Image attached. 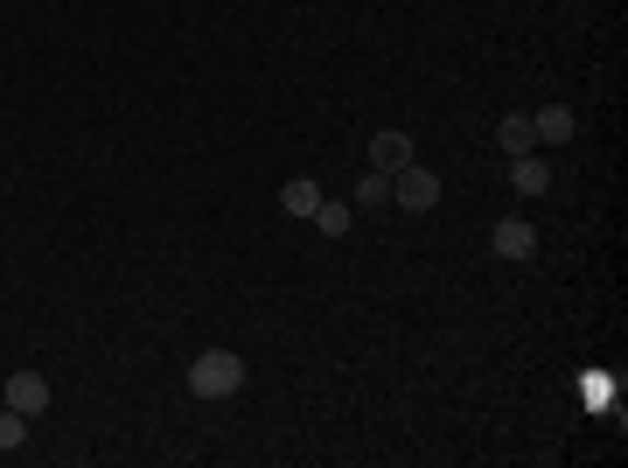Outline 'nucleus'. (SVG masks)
<instances>
[{"label":"nucleus","mask_w":628,"mask_h":468,"mask_svg":"<svg viewBox=\"0 0 628 468\" xmlns=\"http://www.w3.org/2000/svg\"><path fill=\"white\" fill-rule=\"evenodd\" d=\"M496 147H503V161H517V155H538V134H530V112H503V126H496Z\"/></svg>","instance_id":"0eeeda50"},{"label":"nucleus","mask_w":628,"mask_h":468,"mask_svg":"<svg viewBox=\"0 0 628 468\" xmlns=\"http://www.w3.org/2000/svg\"><path fill=\"white\" fill-rule=\"evenodd\" d=\"M377 203H391V175H385V168H370V175L356 182V210H377Z\"/></svg>","instance_id":"f8f14e48"},{"label":"nucleus","mask_w":628,"mask_h":468,"mask_svg":"<svg viewBox=\"0 0 628 468\" xmlns=\"http://www.w3.org/2000/svg\"><path fill=\"white\" fill-rule=\"evenodd\" d=\"M315 203H321V182L315 175H294L287 190H279V210H287V217H315Z\"/></svg>","instance_id":"1a4fd4ad"},{"label":"nucleus","mask_w":628,"mask_h":468,"mask_svg":"<svg viewBox=\"0 0 628 468\" xmlns=\"http://www.w3.org/2000/svg\"><path fill=\"white\" fill-rule=\"evenodd\" d=\"M489 252H496V259H530V252H538V224L503 217L496 231H489Z\"/></svg>","instance_id":"20e7f679"},{"label":"nucleus","mask_w":628,"mask_h":468,"mask_svg":"<svg viewBox=\"0 0 628 468\" xmlns=\"http://www.w3.org/2000/svg\"><path fill=\"white\" fill-rule=\"evenodd\" d=\"M530 134H538L545 147H566L580 134V119H573V105H545V112H530Z\"/></svg>","instance_id":"423d86ee"},{"label":"nucleus","mask_w":628,"mask_h":468,"mask_svg":"<svg viewBox=\"0 0 628 468\" xmlns=\"http://www.w3.org/2000/svg\"><path fill=\"white\" fill-rule=\"evenodd\" d=\"M189 391H196V399H238L244 391V357L238 350H203L196 364H189Z\"/></svg>","instance_id":"f257e3e1"},{"label":"nucleus","mask_w":628,"mask_h":468,"mask_svg":"<svg viewBox=\"0 0 628 468\" xmlns=\"http://www.w3.org/2000/svg\"><path fill=\"white\" fill-rule=\"evenodd\" d=\"M370 168H385V175L412 168V134H406V126H385V134L370 140Z\"/></svg>","instance_id":"39448f33"},{"label":"nucleus","mask_w":628,"mask_h":468,"mask_svg":"<svg viewBox=\"0 0 628 468\" xmlns=\"http://www.w3.org/2000/svg\"><path fill=\"white\" fill-rule=\"evenodd\" d=\"M22 447H28V413L0 406V455H22Z\"/></svg>","instance_id":"9b49d317"},{"label":"nucleus","mask_w":628,"mask_h":468,"mask_svg":"<svg viewBox=\"0 0 628 468\" xmlns=\"http://www.w3.org/2000/svg\"><path fill=\"white\" fill-rule=\"evenodd\" d=\"M510 182H517V196H545L551 190V161L545 155H517L510 161Z\"/></svg>","instance_id":"6e6552de"},{"label":"nucleus","mask_w":628,"mask_h":468,"mask_svg":"<svg viewBox=\"0 0 628 468\" xmlns=\"http://www.w3.org/2000/svg\"><path fill=\"white\" fill-rule=\"evenodd\" d=\"M308 224H315V231H321V238H350V203H329V196H321V203H315V217H308Z\"/></svg>","instance_id":"9d476101"},{"label":"nucleus","mask_w":628,"mask_h":468,"mask_svg":"<svg viewBox=\"0 0 628 468\" xmlns=\"http://www.w3.org/2000/svg\"><path fill=\"white\" fill-rule=\"evenodd\" d=\"M0 406H14V413L43 420V413H49V378H43V370H14V378L0 385Z\"/></svg>","instance_id":"7ed1b4c3"},{"label":"nucleus","mask_w":628,"mask_h":468,"mask_svg":"<svg viewBox=\"0 0 628 468\" xmlns=\"http://www.w3.org/2000/svg\"><path fill=\"white\" fill-rule=\"evenodd\" d=\"M391 203L398 210H433V203H441V175H433V168H398L391 175Z\"/></svg>","instance_id":"f03ea898"}]
</instances>
